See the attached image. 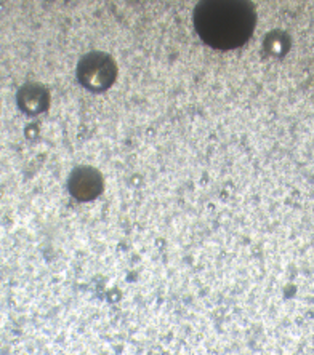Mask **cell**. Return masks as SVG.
<instances>
[{"label": "cell", "instance_id": "cell-4", "mask_svg": "<svg viewBox=\"0 0 314 355\" xmlns=\"http://www.w3.org/2000/svg\"><path fill=\"white\" fill-rule=\"evenodd\" d=\"M17 104L26 116H40L50 107V93L42 83H26L17 93Z\"/></svg>", "mask_w": 314, "mask_h": 355}, {"label": "cell", "instance_id": "cell-3", "mask_svg": "<svg viewBox=\"0 0 314 355\" xmlns=\"http://www.w3.org/2000/svg\"><path fill=\"white\" fill-rule=\"evenodd\" d=\"M104 178L90 165H81L67 178V191L77 202H92L103 194Z\"/></svg>", "mask_w": 314, "mask_h": 355}, {"label": "cell", "instance_id": "cell-1", "mask_svg": "<svg viewBox=\"0 0 314 355\" xmlns=\"http://www.w3.org/2000/svg\"><path fill=\"white\" fill-rule=\"evenodd\" d=\"M192 19L204 44L215 50H234L252 37L256 12L247 0H202Z\"/></svg>", "mask_w": 314, "mask_h": 355}, {"label": "cell", "instance_id": "cell-5", "mask_svg": "<svg viewBox=\"0 0 314 355\" xmlns=\"http://www.w3.org/2000/svg\"><path fill=\"white\" fill-rule=\"evenodd\" d=\"M287 46H289V44H287V37H284V34L282 35L270 34L268 39H266V49L274 55L286 53Z\"/></svg>", "mask_w": 314, "mask_h": 355}, {"label": "cell", "instance_id": "cell-2", "mask_svg": "<svg viewBox=\"0 0 314 355\" xmlns=\"http://www.w3.org/2000/svg\"><path fill=\"white\" fill-rule=\"evenodd\" d=\"M77 79L88 92H106L117 79L116 61L104 51H90L78 61Z\"/></svg>", "mask_w": 314, "mask_h": 355}]
</instances>
